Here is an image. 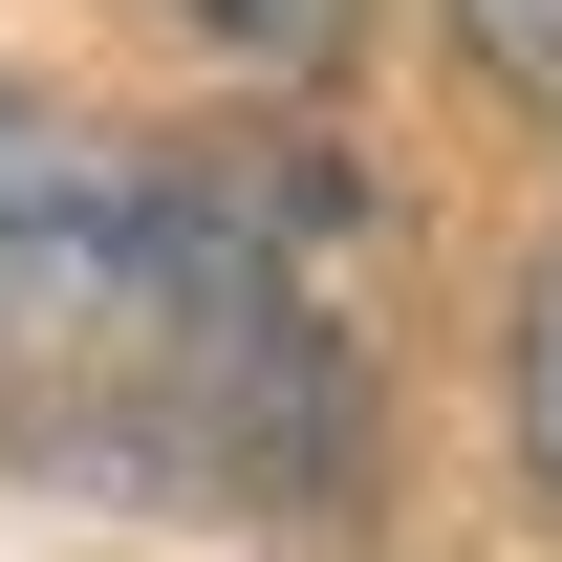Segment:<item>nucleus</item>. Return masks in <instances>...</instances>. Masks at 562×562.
<instances>
[{"mask_svg": "<svg viewBox=\"0 0 562 562\" xmlns=\"http://www.w3.org/2000/svg\"><path fill=\"white\" fill-rule=\"evenodd\" d=\"M454 44H476L519 109H562V0H454Z\"/></svg>", "mask_w": 562, "mask_h": 562, "instance_id": "3", "label": "nucleus"}, {"mask_svg": "<svg viewBox=\"0 0 562 562\" xmlns=\"http://www.w3.org/2000/svg\"><path fill=\"white\" fill-rule=\"evenodd\" d=\"M173 22H195L216 66H281V87H303V66H347V44H368V0H173Z\"/></svg>", "mask_w": 562, "mask_h": 562, "instance_id": "2", "label": "nucleus"}, {"mask_svg": "<svg viewBox=\"0 0 562 562\" xmlns=\"http://www.w3.org/2000/svg\"><path fill=\"white\" fill-rule=\"evenodd\" d=\"M519 454H541V497H562V260L519 281Z\"/></svg>", "mask_w": 562, "mask_h": 562, "instance_id": "4", "label": "nucleus"}, {"mask_svg": "<svg viewBox=\"0 0 562 562\" xmlns=\"http://www.w3.org/2000/svg\"><path fill=\"white\" fill-rule=\"evenodd\" d=\"M0 454L87 497H325L368 325L303 151H131L0 87Z\"/></svg>", "mask_w": 562, "mask_h": 562, "instance_id": "1", "label": "nucleus"}]
</instances>
